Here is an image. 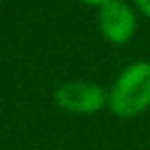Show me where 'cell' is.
Returning <instances> with one entry per match:
<instances>
[{
    "label": "cell",
    "instance_id": "1",
    "mask_svg": "<svg viewBox=\"0 0 150 150\" xmlns=\"http://www.w3.org/2000/svg\"><path fill=\"white\" fill-rule=\"evenodd\" d=\"M146 108H150V62H132L108 91V110L122 119H130Z\"/></svg>",
    "mask_w": 150,
    "mask_h": 150
},
{
    "label": "cell",
    "instance_id": "2",
    "mask_svg": "<svg viewBox=\"0 0 150 150\" xmlns=\"http://www.w3.org/2000/svg\"><path fill=\"white\" fill-rule=\"evenodd\" d=\"M53 99L62 110L77 112V115H91L102 108H108V91L97 82L88 80H73L62 84L55 91Z\"/></svg>",
    "mask_w": 150,
    "mask_h": 150
},
{
    "label": "cell",
    "instance_id": "3",
    "mask_svg": "<svg viewBox=\"0 0 150 150\" xmlns=\"http://www.w3.org/2000/svg\"><path fill=\"white\" fill-rule=\"evenodd\" d=\"M97 24L110 44H126L137 31V16L126 0H108L99 7Z\"/></svg>",
    "mask_w": 150,
    "mask_h": 150
},
{
    "label": "cell",
    "instance_id": "4",
    "mask_svg": "<svg viewBox=\"0 0 150 150\" xmlns=\"http://www.w3.org/2000/svg\"><path fill=\"white\" fill-rule=\"evenodd\" d=\"M132 2H135L137 7H139V11L141 13H146L150 18V0H132Z\"/></svg>",
    "mask_w": 150,
    "mask_h": 150
},
{
    "label": "cell",
    "instance_id": "5",
    "mask_svg": "<svg viewBox=\"0 0 150 150\" xmlns=\"http://www.w3.org/2000/svg\"><path fill=\"white\" fill-rule=\"evenodd\" d=\"M80 2H84V5H91V7H102V5H106L108 0H80Z\"/></svg>",
    "mask_w": 150,
    "mask_h": 150
}]
</instances>
